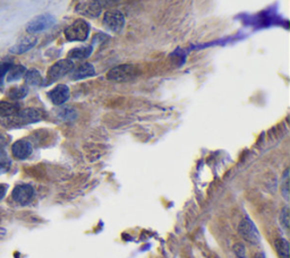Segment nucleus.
Segmentation results:
<instances>
[{
  "label": "nucleus",
  "mask_w": 290,
  "mask_h": 258,
  "mask_svg": "<svg viewBox=\"0 0 290 258\" xmlns=\"http://www.w3.org/2000/svg\"><path fill=\"white\" fill-rule=\"evenodd\" d=\"M41 119L42 114L40 110L36 108H25V109H20L12 117L6 118V124H10L12 126H23V124H36Z\"/></svg>",
  "instance_id": "1"
},
{
  "label": "nucleus",
  "mask_w": 290,
  "mask_h": 258,
  "mask_svg": "<svg viewBox=\"0 0 290 258\" xmlns=\"http://www.w3.org/2000/svg\"><path fill=\"white\" fill-rule=\"evenodd\" d=\"M136 76H138V68L134 64H124L112 68L106 74V78L117 83H124V82L134 80Z\"/></svg>",
  "instance_id": "2"
},
{
  "label": "nucleus",
  "mask_w": 290,
  "mask_h": 258,
  "mask_svg": "<svg viewBox=\"0 0 290 258\" xmlns=\"http://www.w3.org/2000/svg\"><path fill=\"white\" fill-rule=\"evenodd\" d=\"M65 38L70 42H83L90 34V25L86 20H78L65 30Z\"/></svg>",
  "instance_id": "3"
},
{
  "label": "nucleus",
  "mask_w": 290,
  "mask_h": 258,
  "mask_svg": "<svg viewBox=\"0 0 290 258\" xmlns=\"http://www.w3.org/2000/svg\"><path fill=\"white\" fill-rule=\"evenodd\" d=\"M238 234L252 246H256L261 242V236L256 226L248 218H242L240 226H238Z\"/></svg>",
  "instance_id": "4"
},
{
  "label": "nucleus",
  "mask_w": 290,
  "mask_h": 258,
  "mask_svg": "<svg viewBox=\"0 0 290 258\" xmlns=\"http://www.w3.org/2000/svg\"><path fill=\"white\" fill-rule=\"evenodd\" d=\"M56 24V18L50 14H42L36 16L26 25V31L30 34H36L46 31Z\"/></svg>",
  "instance_id": "5"
},
{
  "label": "nucleus",
  "mask_w": 290,
  "mask_h": 258,
  "mask_svg": "<svg viewBox=\"0 0 290 258\" xmlns=\"http://www.w3.org/2000/svg\"><path fill=\"white\" fill-rule=\"evenodd\" d=\"M102 23H104V26L108 28L109 31L119 33L124 28V25H125V16L122 15L120 10H108L104 12Z\"/></svg>",
  "instance_id": "6"
},
{
  "label": "nucleus",
  "mask_w": 290,
  "mask_h": 258,
  "mask_svg": "<svg viewBox=\"0 0 290 258\" xmlns=\"http://www.w3.org/2000/svg\"><path fill=\"white\" fill-rule=\"evenodd\" d=\"M74 70V62L70 59H62L59 62H54L52 66L49 68L48 70V80L54 82L62 78L64 76H66L68 72H72Z\"/></svg>",
  "instance_id": "7"
},
{
  "label": "nucleus",
  "mask_w": 290,
  "mask_h": 258,
  "mask_svg": "<svg viewBox=\"0 0 290 258\" xmlns=\"http://www.w3.org/2000/svg\"><path fill=\"white\" fill-rule=\"evenodd\" d=\"M34 196H36V190L31 186V184H17V186L12 189V198L20 205H28L33 200Z\"/></svg>",
  "instance_id": "8"
},
{
  "label": "nucleus",
  "mask_w": 290,
  "mask_h": 258,
  "mask_svg": "<svg viewBox=\"0 0 290 258\" xmlns=\"http://www.w3.org/2000/svg\"><path fill=\"white\" fill-rule=\"evenodd\" d=\"M32 152L33 146L31 142H28V140H16L12 145V154L17 160H26L28 158L31 156Z\"/></svg>",
  "instance_id": "9"
},
{
  "label": "nucleus",
  "mask_w": 290,
  "mask_h": 258,
  "mask_svg": "<svg viewBox=\"0 0 290 258\" xmlns=\"http://www.w3.org/2000/svg\"><path fill=\"white\" fill-rule=\"evenodd\" d=\"M48 96L54 106H62L70 96V88L65 84H58L48 93Z\"/></svg>",
  "instance_id": "10"
},
{
  "label": "nucleus",
  "mask_w": 290,
  "mask_h": 258,
  "mask_svg": "<svg viewBox=\"0 0 290 258\" xmlns=\"http://www.w3.org/2000/svg\"><path fill=\"white\" fill-rule=\"evenodd\" d=\"M38 43V38L34 36H28L20 40L12 46L10 49V52L12 54H23L25 52H28L31 49H33L34 46H36Z\"/></svg>",
  "instance_id": "11"
},
{
  "label": "nucleus",
  "mask_w": 290,
  "mask_h": 258,
  "mask_svg": "<svg viewBox=\"0 0 290 258\" xmlns=\"http://www.w3.org/2000/svg\"><path fill=\"white\" fill-rule=\"evenodd\" d=\"M94 75H96L94 66H93L92 64L84 62L82 64H80V66L74 70V72L72 74V78L75 80H80L88 78V77H92Z\"/></svg>",
  "instance_id": "12"
},
{
  "label": "nucleus",
  "mask_w": 290,
  "mask_h": 258,
  "mask_svg": "<svg viewBox=\"0 0 290 258\" xmlns=\"http://www.w3.org/2000/svg\"><path fill=\"white\" fill-rule=\"evenodd\" d=\"M20 110L18 103L10 101H0V117L10 118Z\"/></svg>",
  "instance_id": "13"
},
{
  "label": "nucleus",
  "mask_w": 290,
  "mask_h": 258,
  "mask_svg": "<svg viewBox=\"0 0 290 258\" xmlns=\"http://www.w3.org/2000/svg\"><path fill=\"white\" fill-rule=\"evenodd\" d=\"M92 51H93V48L91 46H78V48H74L70 51V54H68V59L84 60L92 54Z\"/></svg>",
  "instance_id": "14"
},
{
  "label": "nucleus",
  "mask_w": 290,
  "mask_h": 258,
  "mask_svg": "<svg viewBox=\"0 0 290 258\" xmlns=\"http://www.w3.org/2000/svg\"><path fill=\"white\" fill-rule=\"evenodd\" d=\"M25 72H26V68H25L23 64H12L10 67V70L7 72V82H16L20 80V78H23Z\"/></svg>",
  "instance_id": "15"
},
{
  "label": "nucleus",
  "mask_w": 290,
  "mask_h": 258,
  "mask_svg": "<svg viewBox=\"0 0 290 258\" xmlns=\"http://www.w3.org/2000/svg\"><path fill=\"white\" fill-rule=\"evenodd\" d=\"M274 248L279 258H290L289 242L284 238H276L274 240Z\"/></svg>",
  "instance_id": "16"
},
{
  "label": "nucleus",
  "mask_w": 290,
  "mask_h": 258,
  "mask_svg": "<svg viewBox=\"0 0 290 258\" xmlns=\"http://www.w3.org/2000/svg\"><path fill=\"white\" fill-rule=\"evenodd\" d=\"M24 80L25 83L30 86H40L42 84V82H44L41 72L36 70H26L24 75Z\"/></svg>",
  "instance_id": "17"
},
{
  "label": "nucleus",
  "mask_w": 290,
  "mask_h": 258,
  "mask_svg": "<svg viewBox=\"0 0 290 258\" xmlns=\"http://www.w3.org/2000/svg\"><path fill=\"white\" fill-rule=\"evenodd\" d=\"M28 88L25 86H16V88H12L10 91L7 92V96L12 101L22 100L28 96Z\"/></svg>",
  "instance_id": "18"
},
{
  "label": "nucleus",
  "mask_w": 290,
  "mask_h": 258,
  "mask_svg": "<svg viewBox=\"0 0 290 258\" xmlns=\"http://www.w3.org/2000/svg\"><path fill=\"white\" fill-rule=\"evenodd\" d=\"M58 116L60 117V119L65 120V122H72V120H75L76 117H78V111L72 106H64L58 111Z\"/></svg>",
  "instance_id": "19"
},
{
  "label": "nucleus",
  "mask_w": 290,
  "mask_h": 258,
  "mask_svg": "<svg viewBox=\"0 0 290 258\" xmlns=\"http://www.w3.org/2000/svg\"><path fill=\"white\" fill-rule=\"evenodd\" d=\"M10 160L8 158L6 150H4L2 146H0V172H4L10 169Z\"/></svg>",
  "instance_id": "20"
},
{
  "label": "nucleus",
  "mask_w": 290,
  "mask_h": 258,
  "mask_svg": "<svg viewBox=\"0 0 290 258\" xmlns=\"http://www.w3.org/2000/svg\"><path fill=\"white\" fill-rule=\"evenodd\" d=\"M281 194H282L284 198L286 200H289V171L286 170L284 180L281 182Z\"/></svg>",
  "instance_id": "21"
},
{
  "label": "nucleus",
  "mask_w": 290,
  "mask_h": 258,
  "mask_svg": "<svg viewBox=\"0 0 290 258\" xmlns=\"http://www.w3.org/2000/svg\"><path fill=\"white\" fill-rule=\"evenodd\" d=\"M279 221H280L281 226H282L284 229V231H288V229H289V208H288V206H286V208L280 212Z\"/></svg>",
  "instance_id": "22"
},
{
  "label": "nucleus",
  "mask_w": 290,
  "mask_h": 258,
  "mask_svg": "<svg viewBox=\"0 0 290 258\" xmlns=\"http://www.w3.org/2000/svg\"><path fill=\"white\" fill-rule=\"evenodd\" d=\"M12 64H14V62H10V60H2L0 62V80L7 75L8 70H10Z\"/></svg>",
  "instance_id": "23"
},
{
  "label": "nucleus",
  "mask_w": 290,
  "mask_h": 258,
  "mask_svg": "<svg viewBox=\"0 0 290 258\" xmlns=\"http://www.w3.org/2000/svg\"><path fill=\"white\" fill-rule=\"evenodd\" d=\"M234 252L236 254V256L238 258H248L246 255V250H245V247L242 246V244H236L234 246Z\"/></svg>",
  "instance_id": "24"
},
{
  "label": "nucleus",
  "mask_w": 290,
  "mask_h": 258,
  "mask_svg": "<svg viewBox=\"0 0 290 258\" xmlns=\"http://www.w3.org/2000/svg\"><path fill=\"white\" fill-rule=\"evenodd\" d=\"M96 5L100 8V10H104V8L114 5V2H117L118 0H92Z\"/></svg>",
  "instance_id": "25"
},
{
  "label": "nucleus",
  "mask_w": 290,
  "mask_h": 258,
  "mask_svg": "<svg viewBox=\"0 0 290 258\" xmlns=\"http://www.w3.org/2000/svg\"><path fill=\"white\" fill-rule=\"evenodd\" d=\"M7 189H8V186H7V184H0V200H2L4 198V197L6 196Z\"/></svg>",
  "instance_id": "26"
},
{
  "label": "nucleus",
  "mask_w": 290,
  "mask_h": 258,
  "mask_svg": "<svg viewBox=\"0 0 290 258\" xmlns=\"http://www.w3.org/2000/svg\"><path fill=\"white\" fill-rule=\"evenodd\" d=\"M255 258H266V257H264L263 254H256V255H255Z\"/></svg>",
  "instance_id": "27"
}]
</instances>
